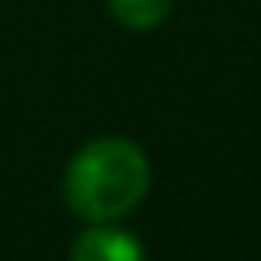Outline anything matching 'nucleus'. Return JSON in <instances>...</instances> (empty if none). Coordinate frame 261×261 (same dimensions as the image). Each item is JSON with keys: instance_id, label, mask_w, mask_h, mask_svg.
<instances>
[{"instance_id": "obj_3", "label": "nucleus", "mask_w": 261, "mask_h": 261, "mask_svg": "<svg viewBox=\"0 0 261 261\" xmlns=\"http://www.w3.org/2000/svg\"><path fill=\"white\" fill-rule=\"evenodd\" d=\"M108 12L115 16V23L130 27V31H150V27L165 23V16L173 12V0H108Z\"/></svg>"}, {"instance_id": "obj_1", "label": "nucleus", "mask_w": 261, "mask_h": 261, "mask_svg": "<svg viewBox=\"0 0 261 261\" xmlns=\"http://www.w3.org/2000/svg\"><path fill=\"white\" fill-rule=\"evenodd\" d=\"M150 162L123 135L89 139L65 165L62 196L65 207L85 223L123 219L146 200Z\"/></svg>"}, {"instance_id": "obj_2", "label": "nucleus", "mask_w": 261, "mask_h": 261, "mask_svg": "<svg viewBox=\"0 0 261 261\" xmlns=\"http://www.w3.org/2000/svg\"><path fill=\"white\" fill-rule=\"evenodd\" d=\"M69 253H73V261H142L146 246L130 230H123L115 219H108V223H89V230L77 234Z\"/></svg>"}]
</instances>
